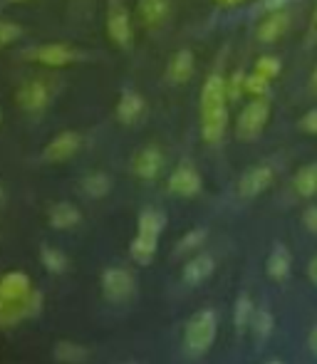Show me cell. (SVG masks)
Here are the masks:
<instances>
[{"label":"cell","mask_w":317,"mask_h":364,"mask_svg":"<svg viewBox=\"0 0 317 364\" xmlns=\"http://www.w3.org/2000/svg\"><path fill=\"white\" fill-rule=\"evenodd\" d=\"M223 60H226V50L221 58L216 60V68L208 73L206 82L201 87V136L206 144L218 146L228 132V122H231V112H228V92H226V73H223Z\"/></svg>","instance_id":"1"},{"label":"cell","mask_w":317,"mask_h":364,"mask_svg":"<svg viewBox=\"0 0 317 364\" xmlns=\"http://www.w3.org/2000/svg\"><path fill=\"white\" fill-rule=\"evenodd\" d=\"M163 228H166V216H163L161 211H156V208H144V211L139 213L136 235L129 245L131 258H134L139 265H146L154 260L158 235H161Z\"/></svg>","instance_id":"2"},{"label":"cell","mask_w":317,"mask_h":364,"mask_svg":"<svg viewBox=\"0 0 317 364\" xmlns=\"http://www.w3.org/2000/svg\"><path fill=\"white\" fill-rule=\"evenodd\" d=\"M216 330H218V315L211 307L191 315V320L186 322V330H183V345H186L188 355L191 357L206 355L211 350L213 340H216Z\"/></svg>","instance_id":"3"},{"label":"cell","mask_w":317,"mask_h":364,"mask_svg":"<svg viewBox=\"0 0 317 364\" xmlns=\"http://www.w3.org/2000/svg\"><path fill=\"white\" fill-rule=\"evenodd\" d=\"M270 122V97H250L236 119V136L240 141H255Z\"/></svg>","instance_id":"4"},{"label":"cell","mask_w":317,"mask_h":364,"mask_svg":"<svg viewBox=\"0 0 317 364\" xmlns=\"http://www.w3.org/2000/svg\"><path fill=\"white\" fill-rule=\"evenodd\" d=\"M107 35L122 50H129L134 43V20L124 0H109L107 3Z\"/></svg>","instance_id":"5"},{"label":"cell","mask_w":317,"mask_h":364,"mask_svg":"<svg viewBox=\"0 0 317 364\" xmlns=\"http://www.w3.org/2000/svg\"><path fill=\"white\" fill-rule=\"evenodd\" d=\"M25 58L45 65V68H68V65L77 63L82 53L70 43H45L38 45V48L25 50Z\"/></svg>","instance_id":"6"},{"label":"cell","mask_w":317,"mask_h":364,"mask_svg":"<svg viewBox=\"0 0 317 364\" xmlns=\"http://www.w3.org/2000/svg\"><path fill=\"white\" fill-rule=\"evenodd\" d=\"M53 95H55L53 87L45 80H25L23 85L18 87V92H15V100H18V105L23 107L25 112L38 114V112L48 109L50 102H53Z\"/></svg>","instance_id":"7"},{"label":"cell","mask_w":317,"mask_h":364,"mask_svg":"<svg viewBox=\"0 0 317 364\" xmlns=\"http://www.w3.org/2000/svg\"><path fill=\"white\" fill-rule=\"evenodd\" d=\"M136 280L127 268H107L102 273V292L107 300L112 302H124L134 295Z\"/></svg>","instance_id":"8"},{"label":"cell","mask_w":317,"mask_h":364,"mask_svg":"<svg viewBox=\"0 0 317 364\" xmlns=\"http://www.w3.org/2000/svg\"><path fill=\"white\" fill-rule=\"evenodd\" d=\"M275 181V168L270 164H258V166H250L248 171L240 176L238 181V193L243 198H255L260 193H265Z\"/></svg>","instance_id":"9"},{"label":"cell","mask_w":317,"mask_h":364,"mask_svg":"<svg viewBox=\"0 0 317 364\" xmlns=\"http://www.w3.org/2000/svg\"><path fill=\"white\" fill-rule=\"evenodd\" d=\"M166 186L173 196L191 198V196H196V193H201L203 178H201V173L191 166V164H178V166L171 171V176H168Z\"/></svg>","instance_id":"10"},{"label":"cell","mask_w":317,"mask_h":364,"mask_svg":"<svg viewBox=\"0 0 317 364\" xmlns=\"http://www.w3.org/2000/svg\"><path fill=\"white\" fill-rule=\"evenodd\" d=\"M82 146V134L75 129H68V132H60L58 136L48 141V146L43 149V159L50 164H60V161H68L72 159L75 154L80 151Z\"/></svg>","instance_id":"11"},{"label":"cell","mask_w":317,"mask_h":364,"mask_svg":"<svg viewBox=\"0 0 317 364\" xmlns=\"http://www.w3.org/2000/svg\"><path fill=\"white\" fill-rule=\"evenodd\" d=\"M290 13L288 8L283 10H273V13H265V18L258 23V30H255V38L263 45H273L278 43L280 38H285V33L290 30Z\"/></svg>","instance_id":"12"},{"label":"cell","mask_w":317,"mask_h":364,"mask_svg":"<svg viewBox=\"0 0 317 364\" xmlns=\"http://www.w3.org/2000/svg\"><path fill=\"white\" fill-rule=\"evenodd\" d=\"M161 168H163V154H161V149L154 144L139 149V151L134 154V159H131V171H134V176H139L141 181H154L158 173H161Z\"/></svg>","instance_id":"13"},{"label":"cell","mask_w":317,"mask_h":364,"mask_svg":"<svg viewBox=\"0 0 317 364\" xmlns=\"http://www.w3.org/2000/svg\"><path fill=\"white\" fill-rule=\"evenodd\" d=\"M193 70H196V58L188 48H181L171 55L166 65V80L168 85H186L193 77Z\"/></svg>","instance_id":"14"},{"label":"cell","mask_w":317,"mask_h":364,"mask_svg":"<svg viewBox=\"0 0 317 364\" xmlns=\"http://www.w3.org/2000/svg\"><path fill=\"white\" fill-rule=\"evenodd\" d=\"M144 109H146L144 97L134 90H124L119 95V102H117V119H119L122 124L131 127L144 117Z\"/></svg>","instance_id":"15"},{"label":"cell","mask_w":317,"mask_h":364,"mask_svg":"<svg viewBox=\"0 0 317 364\" xmlns=\"http://www.w3.org/2000/svg\"><path fill=\"white\" fill-rule=\"evenodd\" d=\"M136 15L144 28H161L171 18V0H139Z\"/></svg>","instance_id":"16"},{"label":"cell","mask_w":317,"mask_h":364,"mask_svg":"<svg viewBox=\"0 0 317 364\" xmlns=\"http://www.w3.org/2000/svg\"><path fill=\"white\" fill-rule=\"evenodd\" d=\"M213 268H216V260L208 253H196L186 265H183V283L186 285H201L203 280H208L213 275Z\"/></svg>","instance_id":"17"},{"label":"cell","mask_w":317,"mask_h":364,"mask_svg":"<svg viewBox=\"0 0 317 364\" xmlns=\"http://www.w3.org/2000/svg\"><path fill=\"white\" fill-rule=\"evenodd\" d=\"M265 270H268L270 278L278 280V283L290 275V270H293V255H290V250L285 248L283 243H278L270 250L268 260H265Z\"/></svg>","instance_id":"18"},{"label":"cell","mask_w":317,"mask_h":364,"mask_svg":"<svg viewBox=\"0 0 317 364\" xmlns=\"http://www.w3.org/2000/svg\"><path fill=\"white\" fill-rule=\"evenodd\" d=\"M48 220H50V225H53V228L70 230V228H75V225H77L80 220H82V213H80V208L75 206V203L60 201V203H55V206L50 208Z\"/></svg>","instance_id":"19"},{"label":"cell","mask_w":317,"mask_h":364,"mask_svg":"<svg viewBox=\"0 0 317 364\" xmlns=\"http://www.w3.org/2000/svg\"><path fill=\"white\" fill-rule=\"evenodd\" d=\"M30 292V280L28 275L23 273H10L5 275L3 280H0V297H5V300H23L25 295Z\"/></svg>","instance_id":"20"},{"label":"cell","mask_w":317,"mask_h":364,"mask_svg":"<svg viewBox=\"0 0 317 364\" xmlns=\"http://www.w3.org/2000/svg\"><path fill=\"white\" fill-rule=\"evenodd\" d=\"M293 186L298 191V196L303 198H315L317 196V161L305 164L293 178Z\"/></svg>","instance_id":"21"},{"label":"cell","mask_w":317,"mask_h":364,"mask_svg":"<svg viewBox=\"0 0 317 364\" xmlns=\"http://www.w3.org/2000/svg\"><path fill=\"white\" fill-rule=\"evenodd\" d=\"M273 327H275V317L273 312L268 310L265 305H255V312H253V320H250V332L258 342L268 340L273 335Z\"/></svg>","instance_id":"22"},{"label":"cell","mask_w":317,"mask_h":364,"mask_svg":"<svg viewBox=\"0 0 317 364\" xmlns=\"http://www.w3.org/2000/svg\"><path fill=\"white\" fill-rule=\"evenodd\" d=\"M53 357L58 362H63V364H85L87 357H90V352H87V347L77 345V342L63 340V342H58V345H55Z\"/></svg>","instance_id":"23"},{"label":"cell","mask_w":317,"mask_h":364,"mask_svg":"<svg viewBox=\"0 0 317 364\" xmlns=\"http://www.w3.org/2000/svg\"><path fill=\"white\" fill-rule=\"evenodd\" d=\"M253 312H255V302L250 300L248 292L238 295L236 307H233V325H236L238 335H243V332L250 330V320H253Z\"/></svg>","instance_id":"24"},{"label":"cell","mask_w":317,"mask_h":364,"mask_svg":"<svg viewBox=\"0 0 317 364\" xmlns=\"http://www.w3.org/2000/svg\"><path fill=\"white\" fill-rule=\"evenodd\" d=\"M82 191H85L90 198H104L107 193L112 191V178L102 171L87 173V176L82 178Z\"/></svg>","instance_id":"25"},{"label":"cell","mask_w":317,"mask_h":364,"mask_svg":"<svg viewBox=\"0 0 317 364\" xmlns=\"http://www.w3.org/2000/svg\"><path fill=\"white\" fill-rule=\"evenodd\" d=\"M40 263L45 265V270H48V273L60 275V273H65V270H68L70 260H68V255H65L63 250L53 248V245H45V248L40 250Z\"/></svg>","instance_id":"26"},{"label":"cell","mask_w":317,"mask_h":364,"mask_svg":"<svg viewBox=\"0 0 317 364\" xmlns=\"http://www.w3.org/2000/svg\"><path fill=\"white\" fill-rule=\"evenodd\" d=\"M208 230L206 228H191L188 233H183V238L178 240L176 245H173V255H188V253H196L198 248L203 245V240H206Z\"/></svg>","instance_id":"27"},{"label":"cell","mask_w":317,"mask_h":364,"mask_svg":"<svg viewBox=\"0 0 317 364\" xmlns=\"http://www.w3.org/2000/svg\"><path fill=\"white\" fill-rule=\"evenodd\" d=\"M270 90H273V80L255 73V70L245 75V95L248 97H270Z\"/></svg>","instance_id":"28"},{"label":"cell","mask_w":317,"mask_h":364,"mask_svg":"<svg viewBox=\"0 0 317 364\" xmlns=\"http://www.w3.org/2000/svg\"><path fill=\"white\" fill-rule=\"evenodd\" d=\"M253 70L263 77H268V80H278L280 73H283V60H280L278 55H260V58L255 60Z\"/></svg>","instance_id":"29"},{"label":"cell","mask_w":317,"mask_h":364,"mask_svg":"<svg viewBox=\"0 0 317 364\" xmlns=\"http://www.w3.org/2000/svg\"><path fill=\"white\" fill-rule=\"evenodd\" d=\"M245 75L248 73H243V70H233L231 75H226V92L231 102H236L245 95Z\"/></svg>","instance_id":"30"},{"label":"cell","mask_w":317,"mask_h":364,"mask_svg":"<svg viewBox=\"0 0 317 364\" xmlns=\"http://www.w3.org/2000/svg\"><path fill=\"white\" fill-rule=\"evenodd\" d=\"M18 38H23V28L15 25L13 20H0V48H8Z\"/></svg>","instance_id":"31"},{"label":"cell","mask_w":317,"mask_h":364,"mask_svg":"<svg viewBox=\"0 0 317 364\" xmlns=\"http://www.w3.org/2000/svg\"><path fill=\"white\" fill-rule=\"evenodd\" d=\"M300 129H303L305 134H317V107L315 109H308L300 117Z\"/></svg>","instance_id":"32"},{"label":"cell","mask_w":317,"mask_h":364,"mask_svg":"<svg viewBox=\"0 0 317 364\" xmlns=\"http://www.w3.org/2000/svg\"><path fill=\"white\" fill-rule=\"evenodd\" d=\"M303 223H305V228H308L310 233L317 235V206H308V208H305Z\"/></svg>","instance_id":"33"},{"label":"cell","mask_w":317,"mask_h":364,"mask_svg":"<svg viewBox=\"0 0 317 364\" xmlns=\"http://www.w3.org/2000/svg\"><path fill=\"white\" fill-rule=\"evenodd\" d=\"M290 0H263L260 3V13H273V10H283L288 8Z\"/></svg>","instance_id":"34"},{"label":"cell","mask_w":317,"mask_h":364,"mask_svg":"<svg viewBox=\"0 0 317 364\" xmlns=\"http://www.w3.org/2000/svg\"><path fill=\"white\" fill-rule=\"evenodd\" d=\"M305 40H308V48L317 43V3L313 8V15H310V28H308V38Z\"/></svg>","instance_id":"35"},{"label":"cell","mask_w":317,"mask_h":364,"mask_svg":"<svg viewBox=\"0 0 317 364\" xmlns=\"http://www.w3.org/2000/svg\"><path fill=\"white\" fill-rule=\"evenodd\" d=\"M308 278L313 280V285H317V255H313L308 263Z\"/></svg>","instance_id":"36"},{"label":"cell","mask_w":317,"mask_h":364,"mask_svg":"<svg viewBox=\"0 0 317 364\" xmlns=\"http://www.w3.org/2000/svg\"><path fill=\"white\" fill-rule=\"evenodd\" d=\"M308 347H310V352L317 357V325L310 330V335H308Z\"/></svg>","instance_id":"37"},{"label":"cell","mask_w":317,"mask_h":364,"mask_svg":"<svg viewBox=\"0 0 317 364\" xmlns=\"http://www.w3.org/2000/svg\"><path fill=\"white\" fill-rule=\"evenodd\" d=\"M310 85H313V92L317 95V65H315V70H313V77H310Z\"/></svg>","instance_id":"38"},{"label":"cell","mask_w":317,"mask_h":364,"mask_svg":"<svg viewBox=\"0 0 317 364\" xmlns=\"http://www.w3.org/2000/svg\"><path fill=\"white\" fill-rule=\"evenodd\" d=\"M245 3V0H223V5H228V8H233V5H240Z\"/></svg>","instance_id":"39"},{"label":"cell","mask_w":317,"mask_h":364,"mask_svg":"<svg viewBox=\"0 0 317 364\" xmlns=\"http://www.w3.org/2000/svg\"><path fill=\"white\" fill-rule=\"evenodd\" d=\"M3 203H5V188L0 186V206H3Z\"/></svg>","instance_id":"40"},{"label":"cell","mask_w":317,"mask_h":364,"mask_svg":"<svg viewBox=\"0 0 317 364\" xmlns=\"http://www.w3.org/2000/svg\"><path fill=\"white\" fill-rule=\"evenodd\" d=\"M265 364H285V362H280V360H270V362H265Z\"/></svg>","instance_id":"41"},{"label":"cell","mask_w":317,"mask_h":364,"mask_svg":"<svg viewBox=\"0 0 317 364\" xmlns=\"http://www.w3.org/2000/svg\"><path fill=\"white\" fill-rule=\"evenodd\" d=\"M13 3H28V0H13Z\"/></svg>","instance_id":"42"},{"label":"cell","mask_w":317,"mask_h":364,"mask_svg":"<svg viewBox=\"0 0 317 364\" xmlns=\"http://www.w3.org/2000/svg\"><path fill=\"white\" fill-rule=\"evenodd\" d=\"M0 124H3V112H0Z\"/></svg>","instance_id":"43"},{"label":"cell","mask_w":317,"mask_h":364,"mask_svg":"<svg viewBox=\"0 0 317 364\" xmlns=\"http://www.w3.org/2000/svg\"><path fill=\"white\" fill-rule=\"evenodd\" d=\"M124 364H136V362H124Z\"/></svg>","instance_id":"44"},{"label":"cell","mask_w":317,"mask_h":364,"mask_svg":"<svg viewBox=\"0 0 317 364\" xmlns=\"http://www.w3.org/2000/svg\"><path fill=\"white\" fill-rule=\"evenodd\" d=\"M216 3H223V0H216Z\"/></svg>","instance_id":"45"}]
</instances>
